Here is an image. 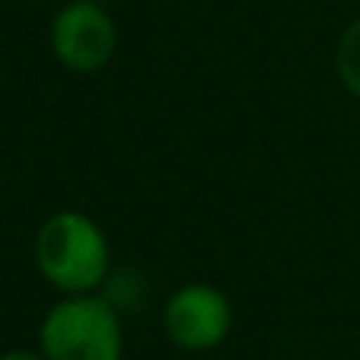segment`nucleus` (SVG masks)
I'll return each mask as SVG.
<instances>
[{"mask_svg":"<svg viewBox=\"0 0 360 360\" xmlns=\"http://www.w3.org/2000/svg\"><path fill=\"white\" fill-rule=\"evenodd\" d=\"M35 268L61 297L96 293L112 274L109 236L89 214L55 211L35 233Z\"/></svg>","mask_w":360,"mask_h":360,"instance_id":"nucleus-1","label":"nucleus"},{"mask_svg":"<svg viewBox=\"0 0 360 360\" xmlns=\"http://www.w3.org/2000/svg\"><path fill=\"white\" fill-rule=\"evenodd\" d=\"M45 360H124V322L102 290L61 297L39 326Z\"/></svg>","mask_w":360,"mask_h":360,"instance_id":"nucleus-2","label":"nucleus"},{"mask_svg":"<svg viewBox=\"0 0 360 360\" xmlns=\"http://www.w3.org/2000/svg\"><path fill=\"white\" fill-rule=\"evenodd\" d=\"M51 55L70 74H96L109 68L118 51V26L105 4L68 0L48 26Z\"/></svg>","mask_w":360,"mask_h":360,"instance_id":"nucleus-3","label":"nucleus"},{"mask_svg":"<svg viewBox=\"0 0 360 360\" xmlns=\"http://www.w3.org/2000/svg\"><path fill=\"white\" fill-rule=\"evenodd\" d=\"M163 332L176 347L204 354L220 347L233 332V303L217 284L188 281L163 306Z\"/></svg>","mask_w":360,"mask_h":360,"instance_id":"nucleus-4","label":"nucleus"},{"mask_svg":"<svg viewBox=\"0 0 360 360\" xmlns=\"http://www.w3.org/2000/svg\"><path fill=\"white\" fill-rule=\"evenodd\" d=\"M335 70L338 80L354 99H360V20H354L351 26L341 32L338 51H335Z\"/></svg>","mask_w":360,"mask_h":360,"instance_id":"nucleus-5","label":"nucleus"},{"mask_svg":"<svg viewBox=\"0 0 360 360\" xmlns=\"http://www.w3.org/2000/svg\"><path fill=\"white\" fill-rule=\"evenodd\" d=\"M0 360H45V354L35 347V351H29V347H13V351H4L0 354Z\"/></svg>","mask_w":360,"mask_h":360,"instance_id":"nucleus-6","label":"nucleus"},{"mask_svg":"<svg viewBox=\"0 0 360 360\" xmlns=\"http://www.w3.org/2000/svg\"><path fill=\"white\" fill-rule=\"evenodd\" d=\"M96 4H112V0H96Z\"/></svg>","mask_w":360,"mask_h":360,"instance_id":"nucleus-7","label":"nucleus"}]
</instances>
